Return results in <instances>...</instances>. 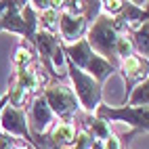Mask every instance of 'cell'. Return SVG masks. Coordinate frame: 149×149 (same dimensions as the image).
Here are the masks:
<instances>
[{
	"instance_id": "obj_1",
	"label": "cell",
	"mask_w": 149,
	"mask_h": 149,
	"mask_svg": "<svg viewBox=\"0 0 149 149\" xmlns=\"http://www.w3.org/2000/svg\"><path fill=\"white\" fill-rule=\"evenodd\" d=\"M118 34L113 29V23H111V17H99L97 21L93 23V27L88 29V38L86 42L91 46V51H99L103 55V59L107 63H111L113 67H118V57H116V42H118Z\"/></svg>"
},
{
	"instance_id": "obj_2",
	"label": "cell",
	"mask_w": 149,
	"mask_h": 149,
	"mask_svg": "<svg viewBox=\"0 0 149 149\" xmlns=\"http://www.w3.org/2000/svg\"><path fill=\"white\" fill-rule=\"evenodd\" d=\"M67 65H69V76H72V80H74L76 95L80 99V103L84 105V109L95 111V109L101 105V84L95 82L88 74L82 72V69H78L69 59H67Z\"/></svg>"
},
{
	"instance_id": "obj_3",
	"label": "cell",
	"mask_w": 149,
	"mask_h": 149,
	"mask_svg": "<svg viewBox=\"0 0 149 149\" xmlns=\"http://www.w3.org/2000/svg\"><path fill=\"white\" fill-rule=\"evenodd\" d=\"M99 120H120L134 126L136 130H143L147 132V107H120V109H111V107H105V105H99L97 107V113H95Z\"/></svg>"
},
{
	"instance_id": "obj_4",
	"label": "cell",
	"mask_w": 149,
	"mask_h": 149,
	"mask_svg": "<svg viewBox=\"0 0 149 149\" xmlns=\"http://www.w3.org/2000/svg\"><path fill=\"white\" fill-rule=\"evenodd\" d=\"M42 97H44L46 105L51 107V111L57 113L59 118H63V120L72 118L78 111V99L72 93V88H67V86H51L44 91Z\"/></svg>"
},
{
	"instance_id": "obj_5",
	"label": "cell",
	"mask_w": 149,
	"mask_h": 149,
	"mask_svg": "<svg viewBox=\"0 0 149 149\" xmlns=\"http://www.w3.org/2000/svg\"><path fill=\"white\" fill-rule=\"evenodd\" d=\"M122 74H124V82H126V93H124V103H126V95H128V91H132V84L147 80V59L139 57V55L124 59Z\"/></svg>"
},
{
	"instance_id": "obj_6",
	"label": "cell",
	"mask_w": 149,
	"mask_h": 149,
	"mask_svg": "<svg viewBox=\"0 0 149 149\" xmlns=\"http://www.w3.org/2000/svg\"><path fill=\"white\" fill-rule=\"evenodd\" d=\"M0 126H2L4 132H11V134H19V136H25L29 141V128L25 122V116L21 109L6 105L0 113Z\"/></svg>"
},
{
	"instance_id": "obj_7",
	"label": "cell",
	"mask_w": 149,
	"mask_h": 149,
	"mask_svg": "<svg viewBox=\"0 0 149 149\" xmlns=\"http://www.w3.org/2000/svg\"><path fill=\"white\" fill-rule=\"evenodd\" d=\"M59 29H61V36L65 42H76L80 40V36L84 34L86 29V21L84 17H76V15H69V13H59V21H57Z\"/></svg>"
},
{
	"instance_id": "obj_8",
	"label": "cell",
	"mask_w": 149,
	"mask_h": 149,
	"mask_svg": "<svg viewBox=\"0 0 149 149\" xmlns=\"http://www.w3.org/2000/svg\"><path fill=\"white\" fill-rule=\"evenodd\" d=\"M53 122V111L51 107L46 105L44 97H36V101L32 105V128H29V132L34 134H42V130Z\"/></svg>"
},
{
	"instance_id": "obj_9",
	"label": "cell",
	"mask_w": 149,
	"mask_h": 149,
	"mask_svg": "<svg viewBox=\"0 0 149 149\" xmlns=\"http://www.w3.org/2000/svg\"><path fill=\"white\" fill-rule=\"evenodd\" d=\"M61 48H63L65 57L78 69H84L86 63H88V59H91V55H93V51H91V46H88L86 40H78L76 44H67V46H61Z\"/></svg>"
},
{
	"instance_id": "obj_10",
	"label": "cell",
	"mask_w": 149,
	"mask_h": 149,
	"mask_svg": "<svg viewBox=\"0 0 149 149\" xmlns=\"http://www.w3.org/2000/svg\"><path fill=\"white\" fill-rule=\"evenodd\" d=\"M34 44L38 46V53H40L42 57V63L48 67V72H51V57L55 53V48H57V38L53 34H48V32H38L34 36Z\"/></svg>"
},
{
	"instance_id": "obj_11",
	"label": "cell",
	"mask_w": 149,
	"mask_h": 149,
	"mask_svg": "<svg viewBox=\"0 0 149 149\" xmlns=\"http://www.w3.org/2000/svg\"><path fill=\"white\" fill-rule=\"evenodd\" d=\"M84 69H86L88 74H91V78H93L95 82H99V84H101V82H103L105 78H107L109 74H111V72H113L116 67H113L111 63H107L103 57H99V55H95V53H93Z\"/></svg>"
},
{
	"instance_id": "obj_12",
	"label": "cell",
	"mask_w": 149,
	"mask_h": 149,
	"mask_svg": "<svg viewBox=\"0 0 149 149\" xmlns=\"http://www.w3.org/2000/svg\"><path fill=\"white\" fill-rule=\"evenodd\" d=\"M17 86L23 88L25 93H36L38 86H40V76H38L36 69L23 67V69H19V74H17Z\"/></svg>"
},
{
	"instance_id": "obj_13",
	"label": "cell",
	"mask_w": 149,
	"mask_h": 149,
	"mask_svg": "<svg viewBox=\"0 0 149 149\" xmlns=\"http://www.w3.org/2000/svg\"><path fill=\"white\" fill-rule=\"evenodd\" d=\"M51 139L57 145H72L76 141V128L69 124V122H61L53 128V134Z\"/></svg>"
},
{
	"instance_id": "obj_14",
	"label": "cell",
	"mask_w": 149,
	"mask_h": 149,
	"mask_svg": "<svg viewBox=\"0 0 149 149\" xmlns=\"http://www.w3.org/2000/svg\"><path fill=\"white\" fill-rule=\"evenodd\" d=\"M126 103H128V107H147V103H149V82L147 80L139 82L132 88V95Z\"/></svg>"
},
{
	"instance_id": "obj_15",
	"label": "cell",
	"mask_w": 149,
	"mask_h": 149,
	"mask_svg": "<svg viewBox=\"0 0 149 149\" xmlns=\"http://www.w3.org/2000/svg\"><path fill=\"white\" fill-rule=\"evenodd\" d=\"M130 42H132V48L139 51V57L147 59V51H149V46H147V23L139 25V29L134 32V36H132Z\"/></svg>"
},
{
	"instance_id": "obj_16",
	"label": "cell",
	"mask_w": 149,
	"mask_h": 149,
	"mask_svg": "<svg viewBox=\"0 0 149 149\" xmlns=\"http://www.w3.org/2000/svg\"><path fill=\"white\" fill-rule=\"evenodd\" d=\"M84 122L88 126V130H91V134H88L91 139L95 136V139H103V141H105V139L111 134V130L107 128V124L103 120H99V118H86Z\"/></svg>"
},
{
	"instance_id": "obj_17",
	"label": "cell",
	"mask_w": 149,
	"mask_h": 149,
	"mask_svg": "<svg viewBox=\"0 0 149 149\" xmlns=\"http://www.w3.org/2000/svg\"><path fill=\"white\" fill-rule=\"evenodd\" d=\"M132 42L128 40L126 36H118V42H116V57H118V61H124V59H128V57H132Z\"/></svg>"
},
{
	"instance_id": "obj_18",
	"label": "cell",
	"mask_w": 149,
	"mask_h": 149,
	"mask_svg": "<svg viewBox=\"0 0 149 149\" xmlns=\"http://www.w3.org/2000/svg\"><path fill=\"white\" fill-rule=\"evenodd\" d=\"M57 21H59V11L57 8H48V11H44L40 15V23H42V32L46 29L48 34L53 32V29L57 27Z\"/></svg>"
},
{
	"instance_id": "obj_19",
	"label": "cell",
	"mask_w": 149,
	"mask_h": 149,
	"mask_svg": "<svg viewBox=\"0 0 149 149\" xmlns=\"http://www.w3.org/2000/svg\"><path fill=\"white\" fill-rule=\"evenodd\" d=\"M29 143L36 145V149H59V145L53 141L51 136H46V134H34V132H29Z\"/></svg>"
},
{
	"instance_id": "obj_20",
	"label": "cell",
	"mask_w": 149,
	"mask_h": 149,
	"mask_svg": "<svg viewBox=\"0 0 149 149\" xmlns=\"http://www.w3.org/2000/svg\"><path fill=\"white\" fill-rule=\"evenodd\" d=\"M32 55H34V53L29 51V48L19 46V48H17V53H15V63L23 69V67H27V63H29V61H32Z\"/></svg>"
},
{
	"instance_id": "obj_21",
	"label": "cell",
	"mask_w": 149,
	"mask_h": 149,
	"mask_svg": "<svg viewBox=\"0 0 149 149\" xmlns=\"http://www.w3.org/2000/svg\"><path fill=\"white\" fill-rule=\"evenodd\" d=\"M27 97V93L23 91V88H19L17 84L11 88V93H8V99H11V107H17L19 109V105L23 103V99Z\"/></svg>"
},
{
	"instance_id": "obj_22",
	"label": "cell",
	"mask_w": 149,
	"mask_h": 149,
	"mask_svg": "<svg viewBox=\"0 0 149 149\" xmlns=\"http://www.w3.org/2000/svg\"><path fill=\"white\" fill-rule=\"evenodd\" d=\"M0 105H2V101H0Z\"/></svg>"
}]
</instances>
